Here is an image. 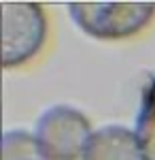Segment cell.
Listing matches in <instances>:
<instances>
[{
  "instance_id": "1",
  "label": "cell",
  "mask_w": 155,
  "mask_h": 160,
  "mask_svg": "<svg viewBox=\"0 0 155 160\" xmlns=\"http://www.w3.org/2000/svg\"><path fill=\"white\" fill-rule=\"evenodd\" d=\"M70 17L94 38H125L153 19V2H70Z\"/></svg>"
},
{
  "instance_id": "2",
  "label": "cell",
  "mask_w": 155,
  "mask_h": 160,
  "mask_svg": "<svg viewBox=\"0 0 155 160\" xmlns=\"http://www.w3.org/2000/svg\"><path fill=\"white\" fill-rule=\"evenodd\" d=\"M47 37V19L36 2H2V64L21 66L38 53Z\"/></svg>"
},
{
  "instance_id": "3",
  "label": "cell",
  "mask_w": 155,
  "mask_h": 160,
  "mask_svg": "<svg viewBox=\"0 0 155 160\" xmlns=\"http://www.w3.org/2000/svg\"><path fill=\"white\" fill-rule=\"evenodd\" d=\"M34 137L47 160H77L83 158L85 145L92 137V126L79 109L53 105L40 113Z\"/></svg>"
},
{
  "instance_id": "4",
  "label": "cell",
  "mask_w": 155,
  "mask_h": 160,
  "mask_svg": "<svg viewBox=\"0 0 155 160\" xmlns=\"http://www.w3.org/2000/svg\"><path fill=\"white\" fill-rule=\"evenodd\" d=\"M81 160H144L136 132L108 124L92 132Z\"/></svg>"
},
{
  "instance_id": "5",
  "label": "cell",
  "mask_w": 155,
  "mask_h": 160,
  "mask_svg": "<svg viewBox=\"0 0 155 160\" xmlns=\"http://www.w3.org/2000/svg\"><path fill=\"white\" fill-rule=\"evenodd\" d=\"M136 137L144 160H155V79L144 88L138 115H136Z\"/></svg>"
},
{
  "instance_id": "6",
  "label": "cell",
  "mask_w": 155,
  "mask_h": 160,
  "mask_svg": "<svg viewBox=\"0 0 155 160\" xmlns=\"http://www.w3.org/2000/svg\"><path fill=\"white\" fill-rule=\"evenodd\" d=\"M2 160H47L43 148L28 130H7L2 137Z\"/></svg>"
}]
</instances>
